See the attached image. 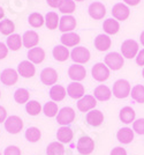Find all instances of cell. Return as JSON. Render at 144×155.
Masks as SVG:
<instances>
[{"label":"cell","mask_w":144,"mask_h":155,"mask_svg":"<svg viewBox=\"0 0 144 155\" xmlns=\"http://www.w3.org/2000/svg\"><path fill=\"white\" fill-rule=\"evenodd\" d=\"M44 112L47 117H54L58 114V105L54 102H47L44 105Z\"/></svg>","instance_id":"40"},{"label":"cell","mask_w":144,"mask_h":155,"mask_svg":"<svg viewBox=\"0 0 144 155\" xmlns=\"http://www.w3.org/2000/svg\"><path fill=\"white\" fill-rule=\"evenodd\" d=\"M117 138H118L119 141L122 142V143H129L134 139V132L128 127H124L118 132Z\"/></svg>","instance_id":"27"},{"label":"cell","mask_w":144,"mask_h":155,"mask_svg":"<svg viewBox=\"0 0 144 155\" xmlns=\"http://www.w3.org/2000/svg\"><path fill=\"white\" fill-rule=\"evenodd\" d=\"M40 131L37 127H29V129L26 131V138L31 142H36L40 139Z\"/></svg>","instance_id":"38"},{"label":"cell","mask_w":144,"mask_h":155,"mask_svg":"<svg viewBox=\"0 0 144 155\" xmlns=\"http://www.w3.org/2000/svg\"><path fill=\"white\" fill-rule=\"evenodd\" d=\"M0 96H1V93H0Z\"/></svg>","instance_id":"53"},{"label":"cell","mask_w":144,"mask_h":155,"mask_svg":"<svg viewBox=\"0 0 144 155\" xmlns=\"http://www.w3.org/2000/svg\"><path fill=\"white\" fill-rule=\"evenodd\" d=\"M120 119L126 124L131 123L135 119V111L130 107H124L120 111Z\"/></svg>","instance_id":"31"},{"label":"cell","mask_w":144,"mask_h":155,"mask_svg":"<svg viewBox=\"0 0 144 155\" xmlns=\"http://www.w3.org/2000/svg\"><path fill=\"white\" fill-rule=\"evenodd\" d=\"M103 29L106 34L108 35H114L119 31L120 29V25L117 20L114 19H107L104 21V25H103Z\"/></svg>","instance_id":"23"},{"label":"cell","mask_w":144,"mask_h":155,"mask_svg":"<svg viewBox=\"0 0 144 155\" xmlns=\"http://www.w3.org/2000/svg\"><path fill=\"white\" fill-rule=\"evenodd\" d=\"M131 97L137 103H144V86L137 84L131 89Z\"/></svg>","instance_id":"35"},{"label":"cell","mask_w":144,"mask_h":155,"mask_svg":"<svg viewBox=\"0 0 144 155\" xmlns=\"http://www.w3.org/2000/svg\"><path fill=\"white\" fill-rule=\"evenodd\" d=\"M93 94H95V98H96V100H99V101H107V100H110L112 93L108 87L102 84V86H98V87L95 89V93H93Z\"/></svg>","instance_id":"25"},{"label":"cell","mask_w":144,"mask_h":155,"mask_svg":"<svg viewBox=\"0 0 144 155\" xmlns=\"http://www.w3.org/2000/svg\"><path fill=\"white\" fill-rule=\"evenodd\" d=\"M121 52L126 58H134L138 52V44L133 39H127L121 45Z\"/></svg>","instance_id":"6"},{"label":"cell","mask_w":144,"mask_h":155,"mask_svg":"<svg viewBox=\"0 0 144 155\" xmlns=\"http://www.w3.org/2000/svg\"><path fill=\"white\" fill-rule=\"evenodd\" d=\"M60 39L65 46H75L80 43V36L75 32H66Z\"/></svg>","instance_id":"22"},{"label":"cell","mask_w":144,"mask_h":155,"mask_svg":"<svg viewBox=\"0 0 144 155\" xmlns=\"http://www.w3.org/2000/svg\"><path fill=\"white\" fill-rule=\"evenodd\" d=\"M40 80L44 84H54L58 80V73L51 67L44 68L40 73Z\"/></svg>","instance_id":"13"},{"label":"cell","mask_w":144,"mask_h":155,"mask_svg":"<svg viewBox=\"0 0 144 155\" xmlns=\"http://www.w3.org/2000/svg\"><path fill=\"white\" fill-rule=\"evenodd\" d=\"M96 98L95 96H91V95H86V96H83L77 103V108H79L80 111L82 112H86L89 110L93 109L96 107Z\"/></svg>","instance_id":"15"},{"label":"cell","mask_w":144,"mask_h":155,"mask_svg":"<svg viewBox=\"0 0 144 155\" xmlns=\"http://www.w3.org/2000/svg\"><path fill=\"white\" fill-rule=\"evenodd\" d=\"M70 56L75 63L84 64L86 61H89V59H90V51L84 46H77L72 51Z\"/></svg>","instance_id":"4"},{"label":"cell","mask_w":144,"mask_h":155,"mask_svg":"<svg viewBox=\"0 0 144 155\" xmlns=\"http://www.w3.org/2000/svg\"><path fill=\"white\" fill-rule=\"evenodd\" d=\"M28 58L33 64H40L45 58V52L42 48H33L28 52Z\"/></svg>","instance_id":"19"},{"label":"cell","mask_w":144,"mask_h":155,"mask_svg":"<svg viewBox=\"0 0 144 155\" xmlns=\"http://www.w3.org/2000/svg\"><path fill=\"white\" fill-rule=\"evenodd\" d=\"M130 94V84L126 80H118L113 86V95L118 98H126Z\"/></svg>","instance_id":"2"},{"label":"cell","mask_w":144,"mask_h":155,"mask_svg":"<svg viewBox=\"0 0 144 155\" xmlns=\"http://www.w3.org/2000/svg\"><path fill=\"white\" fill-rule=\"evenodd\" d=\"M74 1H84V0H74Z\"/></svg>","instance_id":"51"},{"label":"cell","mask_w":144,"mask_h":155,"mask_svg":"<svg viewBox=\"0 0 144 155\" xmlns=\"http://www.w3.org/2000/svg\"><path fill=\"white\" fill-rule=\"evenodd\" d=\"M15 30V25L12 20H2L0 22V32L2 35H11Z\"/></svg>","instance_id":"33"},{"label":"cell","mask_w":144,"mask_h":155,"mask_svg":"<svg viewBox=\"0 0 144 155\" xmlns=\"http://www.w3.org/2000/svg\"><path fill=\"white\" fill-rule=\"evenodd\" d=\"M111 155H127V153H126V150L124 148L117 147V148H114L111 152Z\"/></svg>","instance_id":"46"},{"label":"cell","mask_w":144,"mask_h":155,"mask_svg":"<svg viewBox=\"0 0 144 155\" xmlns=\"http://www.w3.org/2000/svg\"><path fill=\"white\" fill-rule=\"evenodd\" d=\"M17 79H19V75H17V72L15 70H12V68H7L5 71H2L1 75H0V80L1 82L6 86H13L17 82Z\"/></svg>","instance_id":"11"},{"label":"cell","mask_w":144,"mask_h":155,"mask_svg":"<svg viewBox=\"0 0 144 155\" xmlns=\"http://www.w3.org/2000/svg\"><path fill=\"white\" fill-rule=\"evenodd\" d=\"M67 93L72 98H82L84 96V87L80 82H72L67 88Z\"/></svg>","instance_id":"18"},{"label":"cell","mask_w":144,"mask_h":155,"mask_svg":"<svg viewBox=\"0 0 144 155\" xmlns=\"http://www.w3.org/2000/svg\"><path fill=\"white\" fill-rule=\"evenodd\" d=\"M6 117H7L6 109H5V108H2V107L0 105V123L5 122V120H6Z\"/></svg>","instance_id":"47"},{"label":"cell","mask_w":144,"mask_h":155,"mask_svg":"<svg viewBox=\"0 0 144 155\" xmlns=\"http://www.w3.org/2000/svg\"><path fill=\"white\" fill-rule=\"evenodd\" d=\"M95 148V142L90 137H82L77 142V150L81 154L88 155L90 154Z\"/></svg>","instance_id":"8"},{"label":"cell","mask_w":144,"mask_h":155,"mask_svg":"<svg viewBox=\"0 0 144 155\" xmlns=\"http://www.w3.org/2000/svg\"><path fill=\"white\" fill-rule=\"evenodd\" d=\"M142 75H143V78H144V68H143V72H142Z\"/></svg>","instance_id":"52"},{"label":"cell","mask_w":144,"mask_h":155,"mask_svg":"<svg viewBox=\"0 0 144 155\" xmlns=\"http://www.w3.org/2000/svg\"><path fill=\"white\" fill-rule=\"evenodd\" d=\"M129 14H130V11H129L128 6L124 5V4H121V2L115 4L113 6V8H112V15H113V18L119 20V21L127 20L128 16H129Z\"/></svg>","instance_id":"7"},{"label":"cell","mask_w":144,"mask_h":155,"mask_svg":"<svg viewBox=\"0 0 144 155\" xmlns=\"http://www.w3.org/2000/svg\"><path fill=\"white\" fill-rule=\"evenodd\" d=\"M5 16V11L2 7H0V20H2V18Z\"/></svg>","instance_id":"49"},{"label":"cell","mask_w":144,"mask_h":155,"mask_svg":"<svg viewBox=\"0 0 144 155\" xmlns=\"http://www.w3.org/2000/svg\"><path fill=\"white\" fill-rule=\"evenodd\" d=\"M53 57L58 61H66L69 57V51L65 45H57L53 49Z\"/></svg>","instance_id":"24"},{"label":"cell","mask_w":144,"mask_h":155,"mask_svg":"<svg viewBox=\"0 0 144 155\" xmlns=\"http://www.w3.org/2000/svg\"><path fill=\"white\" fill-rule=\"evenodd\" d=\"M29 96H30V94H29V91L24 89V88H20V89H17V91H15V94H14V98H15V101L17 102V103H27L28 101H29Z\"/></svg>","instance_id":"37"},{"label":"cell","mask_w":144,"mask_h":155,"mask_svg":"<svg viewBox=\"0 0 144 155\" xmlns=\"http://www.w3.org/2000/svg\"><path fill=\"white\" fill-rule=\"evenodd\" d=\"M139 38H141V43L144 45V31L141 34V37H139Z\"/></svg>","instance_id":"50"},{"label":"cell","mask_w":144,"mask_h":155,"mask_svg":"<svg viewBox=\"0 0 144 155\" xmlns=\"http://www.w3.org/2000/svg\"><path fill=\"white\" fill-rule=\"evenodd\" d=\"M57 138L61 142H70L73 139V131L67 126H62L58 130Z\"/></svg>","instance_id":"28"},{"label":"cell","mask_w":144,"mask_h":155,"mask_svg":"<svg viewBox=\"0 0 144 155\" xmlns=\"http://www.w3.org/2000/svg\"><path fill=\"white\" fill-rule=\"evenodd\" d=\"M50 96L53 101H62L66 96V89L62 87V86H59V84H54L51 91H50Z\"/></svg>","instance_id":"26"},{"label":"cell","mask_w":144,"mask_h":155,"mask_svg":"<svg viewBox=\"0 0 144 155\" xmlns=\"http://www.w3.org/2000/svg\"><path fill=\"white\" fill-rule=\"evenodd\" d=\"M95 46L99 51H106L111 46V38L107 35H98L95 39Z\"/></svg>","instance_id":"21"},{"label":"cell","mask_w":144,"mask_h":155,"mask_svg":"<svg viewBox=\"0 0 144 155\" xmlns=\"http://www.w3.org/2000/svg\"><path fill=\"white\" fill-rule=\"evenodd\" d=\"M22 39H21V36L17 35V34H12L8 38H7V45L11 50L13 51H17L20 50L21 45H22Z\"/></svg>","instance_id":"30"},{"label":"cell","mask_w":144,"mask_h":155,"mask_svg":"<svg viewBox=\"0 0 144 155\" xmlns=\"http://www.w3.org/2000/svg\"><path fill=\"white\" fill-rule=\"evenodd\" d=\"M105 65L113 71H118L124 66V57L118 52H111L105 57Z\"/></svg>","instance_id":"1"},{"label":"cell","mask_w":144,"mask_h":155,"mask_svg":"<svg viewBox=\"0 0 144 155\" xmlns=\"http://www.w3.org/2000/svg\"><path fill=\"white\" fill-rule=\"evenodd\" d=\"M27 112L31 116H37L42 110V107H40V103H38L37 101H29L27 103Z\"/></svg>","instance_id":"39"},{"label":"cell","mask_w":144,"mask_h":155,"mask_svg":"<svg viewBox=\"0 0 144 155\" xmlns=\"http://www.w3.org/2000/svg\"><path fill=\"white\" fill-rule=\"evenodd\" d=\"M59 22H60V19L57 13H54V12H49V13L46 14L45 23H46V27H47L49 29H51V30L57 29Z\"/></svg>","instance_id":"29"},{"label":"cell","mask_w":144,"mask_h":155,"mask_svg":"<svg viewBox=\"0 0 144 155\" xmlns=\"http://www.w3.org/2000/svg\"><path fill=\"white\" fill-rule=\"evenodd\" d=\"M0 155H1V153H0Z\"/></svg>","instance_id":"54"},{"label":"cell","mask_w":144,"mask_h":155,"mask_svg":"<svg viewBox=\"0 0 144 155\" xmlns=\"http://www.w3.org/2000/svg\"><path fill=\"white\" fill-rule=\"evenodd\" d=\"M65 152V147L60 142H52L47 146L46 154L47 155H62Z\"/></svg>","instance_id":"32"},{"label":"cell","mask_w":144,"mask_h":155,"mask_svg":"<svg viewBox=\"0 0 144 155\" xmlns=\"http://www.w3.org/2000/svg\"><path fill=\"white\" fill-rule=\"evenodd\" d=\"M62 1L64 0H47V5L50 7H52V8H57V7H59L61 5Z\"/></svg>","instance_id":"45"},{"label":"cell","mask_w":144,"mask_h":155,"mask_svg":"<svg viewBox=\"0 0 144 155\" xmlns=\"http://www.w3.org/2000/svg\"><path fill=\"white\" fill-rule=\"evenodd\" d=\"M106 14V8H105L104 4L102 2H92L91 5L89 6V15L91 16L92 19L95 20H100L103 19Z\"/></svg>","instance_id":"10"},{"label":"cell","mask_w":144,"mask_h":155,"mask_svg":"<svg viewBox=\"0 0 144 155\" xmlns=\"http://www.w3.org/2000/svg\"><path fill=\"white\" fill-rule=\"evenodd\" d=\"M75 118V111L69 108V107H66L59 111L58 117H57V120L58 123L61 125H67V124H70Z\"/></svg>","instance_id":"9"},{"label":"cell","mask_w":144,"mask_h":155,"mask_svg":"<svg viewBox=\"0 0 144 155\" xmlns=\"http://www.w3.org/2000/svg\"><path fill=\"white\" fill-rule=\"evenodd\" d=\"M136 61L139 66H144V49L138 52L137 57H136Z\"/></svg>","instance_id":"44"},{"label":"cell","mask_w":144,"mask_h":155,"mask_svg":"<svg viewBox=\"0 0 144 155\" xmlns=\"http://www.w3.org/2000/svg\"><path fill=\"white\" fill-rule=\"evenodd\" d=\"M17 71L20 73V75H22L23 78H31L35 75V72H36V68L31 61H28V60H24V61H21L19 67H17Z\"/></svg>","instance_id":"17"},{"label":"cell","mask_w":144,"mask_h":155,"mask_svg":"<svg viewBox=\"0 0 144 155\" xmlns=\"http://www.w3.org/2000/svg\"><path fill=\"white\" fill-rule=\"evenodd\" d=\"M8 54V48L4 43L0 42V59H4Z\"/></svg>","instance_id":"43"},{"label":"cell","mask_w":144,"mask_h":155,"mask_svg":"<svg viewBox=\"0 0 144 155\" xmlns=\"http://www.w3.org/2000/svg\"><path fill=\"white\" fill-rule=\"evenodd\" d=\"M86 122L91 126H99L104 122V115L99 110H92L86 115Z\"/></svg>","instance_id":"20"},{"label":"cell","mask_w":144,"mask_h":155,"mask_svg":"<svg viewBox=\"0 0 144 155\" xmlns=\"http://www.w3.org/2000/svg\"><path fill=\"white\" fill-rule=\"evenodd\" d=\"M39 42V37H38V34L36 31H33V30H29V31H26L23 37H22V43L23 45L30 49V48H33L38 44Z\"/></svg>","instance_id":"16"},{"label":"cell","mask_w":144,"mask_h":155,"mask_svg":"<svg viewBox=\"0 0 144 155\" xmlns=\"http://www.w3.org/2000/svg\"><path fill=\"white\" fill-rule=\"evenodd\" d=\"M75 9L76 5L74 0H64L59 6V11L64 14H72L73 12H75Z\"/></svg>","instance_id":"34"},{"label":"cell","mask_w":144,"mask_h":155,"mask_svg":"<svg viewBox=\"0 0 144 155\" xmlns=\"http://www.w3.org/2000/svg\"><path fill=\"white\" fill-rule=\"evenodd\" d=\"M91 73H92L93 79L99 81V82H103L105 80H107L108 77H110V70H108V67L105 64H103V63H98V64L95 65V66L92 67Z\"/></svg>","instance_id":"3"},{"label":"cell","mask_w":144,"mask_h":155,"mask_svg":"<svg viewBox=\"0 0 144 155\" xmlns=\"http://www.w3.org/2000/svg\"><path fill=\"white\" fill-rule=\"evenodd\" d=\"M68 74H69V78L74 80L75 82H79V81H82L83 79L86 75V71L83 66L81 65H72L68 70Z\"/></svg>","instance_id":"12"},{"label":"cell","mask_w":144,"mask_h":155,"mask_svg":"<svg viewBox=\"0 0 144 155\" xmlns=\"http://www.w3.org/2000/svg\"><path fill=\"white\" fill-rule=\"evenodd\" d=\"M75 27H76V20L72 15H65L60 19L59 29L62 32L72 31L73 29H75Z\"/></svg>","instance_id":"14"},{"label":"cell","mask_w":144,"mask_h":155,"mask_svg":"<svg viewBox=\"0 0 144 155\" xmlns=\"http://www.w3.org/2000/svg\"><path fill=\"white\" fill-rule=\"evenodd\" d=\"M134 131H136L138 134H144V118H139L136 122H134Z\"/></svg>","instance_id":"41"},{"label":"cell","mask_w":144,"mask_h":155,"mask_svg":"<svg viewBox=\"0 0 144 155\" xmlns=\"http://www.w3.org/2000/svg\"><path fill=\"white\" fill-rule=\"evenodd\" d=\"M124 1L126 5H129V6H137L141 2V0H124Z\"/></svg>","instance_id":"48"},{"label":"cell","mask_w":144,"mask_h":155,"mask_svg":"<svg viewBox=\"0 0 144 155\" xmlns=\"http://www.w3.org/2000/svg\"><path fill=\"white\" fill-rule=\"evenodd\" d=\"M5 127H6V130L9 133L16 134V133H19L21 130H22V127H23V122H22V119H21L20 117L11 116L6 119V122H5Z\"/></svg>","instance_id":"5"},{"label":"cell","mask_w":144,"mask_h":155,"mask_svg":"<svg viewBox=\"0 0 144 155\" xmlns=\"http://www.w3.org/2000/svg\"><path fill=\"white\" fill-rule=\"evenodd\" d=\"M29 25L30 26H33V28H39L44 25V18H43V15L40 13H33L30 14V16H29Z\"/></svg>","instance_id":"36"},{"label":"cell","mask_w":144,"mask_h":155,"mask_svg":"<svg viewBox=\"0 0 144 155\" xmlns=\"http://www.w3.org/2000/svg\"><path fill=\"white\" fill-rule=\"evenodd\" d=\"M5 155H21V150L16 146H8L5 149Z\"/></svg>","instance_id":"42"}]
</instances>
